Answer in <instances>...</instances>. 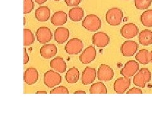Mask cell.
Masks as SVG:
<instances>
[{"label": "cell", "instance_id": "6da1fadb", "mask_svg": "<svg viewBox=\"0 0 152 114\" xmlns=\"http://www.w3.org/2000/svg\"><path fill=\"white\" fill-rule=\"evenodd\" d=\"M82 26L87 31L96 32L100 29L102 27V21L96 15L90 14L84 18L82 22Z\"/></svg>", "mask_w": 152, "mask_h": 114}, {"label": "cell", "instance_id": "7a4b0ae2", "mask_svg": "<svg viewBox=\"0 0 152 114\" xmlns=\"http://www.w3.org/2000/svg\"><path fill=\"white\" fill-rule=\"evenodd\" d=\"M106 21L110 26H119L123 18V12L118 8H112L106 13Z\"/></svg>", "mask_w": 152, "mask_h": 114}, {"label": "cell", "instance_id": "3957f363", "mask_svg": "<svg viewBox=\"0 0 152 114\" xmlns=\"http://www.w3.org/2000/svg\"><path fill=\"white\" fill-rule=\"evenodd\" d=\"M151 72L147 68L141 69L133 78V83L141 88H144L146 84L151 80Z\"/></svg>", "mask_w": 152, "mask_h": 114}, {"label": "cell", "instance_id": "277c9868", "mask_svg": "<svg viewBox=\"0 0 152 114\" xmlns=\"http://www.w3.org/2000/svg\"><path fill=\"white\" fill-rule=\"evenodd\" d=\"M61 76L56 71L50 70L44 75V83L48 88H52L61 83Z\"/></svg>", "mask_w": 152, "mask_h": 114}, {"label": "cell", "instance_id": "5b68a950", "mask_svg": "<svg viewBox=\"0 0 152 114\" xmlns=\"http://www.w3.org/2000/svg\"><path fill=\"white\" fill-rule=\"evenodd\" d=\"M83 41L77 38H73L66 44L65 50L67 54L75 55L80 53L83 50Z\"/></svg>", "mask_w": 152, "mask_h": 114}, {"label": "cell", "instance_id": "8992f818", "mask_svg": "<svg viewBox=\"0 0 152 114\" xmlns=\"http://www.w3.org/2000/svg\"><path fill=\"white\" fill-rule=\"evenodd\" d=\"M139 45L134 41H126L121 46V52L124 56H132L138 50Z\"/></svg>", "mask_w": 152, "mask_h": 114}, {"label": "cell", "instance_id": "52a82bcc", "mask_svg": "<svg viewBox=\"0 0 152 114\" xmlns=\"http://www.w3.org/2000/svg\"><path fill=\"white\" fill-rule=\"evenodd\" d=\"M140 68V65L135 60H129L121 70V74L124 77H131L134 75Z\"/></svg>", "mask_w": 152, "mask_h": 114}, {"label": "cell", "instance_id": "ba28073f", "mask_svg": "<svg viewBox=\"0 0 152 114\" xmlns=\"http://www.w3.org/2000/svg\"><path fill=\"white\" fill-rule=\"evenodd\" d=\"M139 28L133 23H128L124 25L121 29V34L123 37L130 39L138 34Z\"/></svg>", "mask_w": 152, "mask_h": 114}, {"label": "cell", "instance_id": "9c48e42d", "mask_svg": "<svg viewBox=\"0 0 152 114\" xmlns=\"http://www.w3.org/2000/svg\"><path fill=\"white\" fill-rule=\"evenodd\" d=\"M113 76V70L110 66L106 64H102L99 66L97 71V77L98 80L107 81V80H112Z\"/></svg>", "mask_w": 152, "mask_h": 114}, {"label": "cell", "instance_id": "30bf717a", "mask_svg": "<svg viewBox=\"0 0 152 114\" xmlns=\"http://www.w3.org/2000/svg\"><path fill=\"white\" fill-rule=\"evenodd\" d=\"M131 83L129 77L123 76L122 77L118 78L113 83L114 91L118 94L124 93L130 87Z\"/></svg>", "mask_w": 152, "mask_h": 114}, {"label": "cell", "instance_id": "8fae6325", "mask_svg": "<svg viewBox=\"0 0 152 114\" xmlns=\"http://www.w3.org/2000/svg\"><path fill=\"white\" fill-rule=\"evenodd\" d=\"M36 37L38 42L41 44H46L50 42L53 37L51 29L46 27H41L36 32Z\"/></svg>", "mask_w": 152, "mask_h": 114}, {"label": "cell", "instance_id": "7c38bea8", "mask_svg": "<svg viewBox=\"0 0 152 114\" xmlns=\"http://www.w3.org/2000/svg\"><path fill=\"white\" fill-rule=\"evenodd\" d=\"M96 50L93 46H89L79 56V60L83 64H89L96 58Z\"/></svg>", "mask_w": 152, "mask_h": 114}, {"label": "cell", "instance_id": "4fadbf2b", "mask_svg": "<svg viewBox=\"0 0 152 114\" xmlns=\"http://www.w3.org/2000/svg\"><path fill=\"white\" fill-rule=\"evenodd\" d=\"M93 44L99 48L107 46L110 42V37L103 32H97L93 35Z\"/></svg>", "mask_w": 152, "mask_h": 114}, {"label": "cell", "instance_id": "5bb4252c", "mask_svg": "<svg viewBox=\"0 0 152 114\" xmlns=\"http://www.w3.org/2000/svg\"><path fill=\"white\" fill-rule=\"evenodd\" d=\"M96 70L87 66L83 71L81 76V82L84 85H88L94 82V80L96 78Z\"/></svg>", "mask_w": 152, "mask_h": 114}, {"label": "cell", "instance_id": "9a60e30c", "mask_svg": "<svg viewBox=\"0 0 152 114\" xmlns=\"http://www.w3.org/2000/svg\"><path fill=\"white\" fill-rule=\"evenodd\" d=\"M38 77H39V74L37 70L33 67L27 69L23 74V80L28 85L35 84L37 81Z\"/></svg>", "mask_w": 152, "mask_h": 114}, {"label": "cell", "instance_id": "2e32d148", "mask_svg": "<svg viewBox=\"0 0 152 114\" xmlns=\"http://www.w3.org/2000/svg\"><path fill=\"white\" fill-rule=\"evenodd\" d=\"M55 41L58 44H63L68 40L70 32L66 28L58 27L55 31L54 32Z\"/></svg>", "mask_w": 152, "mask_h": 114}, {"label": "cell", "instance_id": "e0dca14e", "mask_svg": "<svg viewBox=\"0 0 152 114\" xmlns=\"http://www.w3.org/2000/svg\"><path fill=\"white\" fill-rule=\"evenodd\" d=\"M57 53V48L53 44L44 45L40 49V54L45 59H50Z\"/></svg>", "mask_w": 152, "mask_h": 114}, {"label": "cell", "instance_id": "ac0fdd59", "mask_svg": "<svg viewBox=\"0 0 152 114\" xmlns=\"http://www.w3.org/2000/svg\"><path fill=\"white\" fill-rule=\"evenodd\" d=\"M35 17L39 22H46L50 18V9L46 6H41L36 10Z\"/></svg>", "mask_w": 152, "mask_h": 114}, {"label": "cell", "instance_id": "d6986e66", "mask_svg": "<svg viewBox=\"0 0 152 114\" xmlns=\"http://www.w3.org/2000/svg\"><path fill=\"white\" fill-rule=\"evenodd\" d=\"M51 68L59 73H64L66 69L65 61L60 56H56L50 61Z\"/></svg>", "mask_w": 152, "mask_h": 114}, {"label": "cell", "instance_id": "ffe728a7", "mask_svg": "<svg viewBox=\"0 0 152 114\" xmlns=\"http://www.w3.org/2000/svg\"><path fill=\"white\" fill-rule=\"evenodd\" d=\"M67 21V14L64 11H58L54 13L51 17V23L55 26H61Z\"/></svg>", "mask_w": 152, "mask_h": 114}, {"label": "cell", "instance_id": "44dd1931", "mask_svg": "<svg viewBox=\"0 0 152 114\" xmlns=\"http://www.w3.org/2000/svg\"><path fill=\"white\" fill-rule=\"evenodd\" d=\"M135 58L140 64L142 65H147L151 63V54L147 50L142 49L137 53Z\"/></svg>", "mask_w": 152, "mask_h": 114}, {"label": "cell", "instance_id": "7402d4cb", "mask_svg": "<svg viewBox=\"0 0 152 114\" xmlns=\"http://www.w3.org/2000/svg\"><path fill=\"white\" fill-rule=\"evenodd\" d=\"M80 77V72L76 67L70 68L65 75L66 81L70 84H75L78 81Z\"/></svg>", "mask_w": 152, "mask_h": 114}, {"label": "cell", "instance_id": "603a6c76", "mask_svg": "<svg viewBox=\"0 0 152 114\" xmlns=\"http://www.w3.org/2000/svg\"><path fill=\"white\" fill-rule=\"evenodd\" d=\"M69 16L73 22H79L84 17V10L81 7H75L69 11Z\"/></svg>", "mask_w": 152, "mask_h": 114}, {"label": "cell", "instance_id": "cb8c5ba5", "mask_svg": "<svg viewBox=\"0 0 152 114\" xmlns=\"http://www.w3.org/2000/svg\"><path fill=\"white\" fill-rule=\"evenodd\" d=\"M140 43L143 46H148L152 44V31L145 29L142 31L138 36Z\"/></svg>", "mask_w": 152, "mask_h": 114}, {"label": "cell", "instance_id": "d4e9b609", "mask_svg": "<svg viewBox=\"0 0 152 114\" xmlns=\"http://www.w3.org/2000/svg\"><path fill=\"white\" fill-rule=\"evenodd\" d=\"M91 94H107V88L103 83L97 82L91 85L90 88Z\"/></svg>", "mask_w": 152, "mask_h": 114}, {"label": "cell", "instance_id": "484cf974", "mask_svg": "<svg viewBox=\"0 0 152 114\" xmlns=\"http://www.w3.org/2000/svg\"><path fill=\"white\" fill-rule=\"evenodd\" d=\"M141 22L147 27H152V10H147L141 14Z\"/></svg>", "mask_w": 152, "mask_h": 114}, {"label": "cell", "instance_id": "4316f807", "mask_svg": "<svg viewBox=\"0 0 152 114\" xmlns=\"http://www.w3.org/2000/svg\"><path fill=\"white\" fill-rule=\"evenodd\" d=\"M35 37L30 29H23V45L30 46L34 42Z\"/></svg>", "mask_w": 152, "mask_h": 114}, {"label": "cell", "instance_id": "83f0119b", "mask_svg": "<svg viewBox=\"0 0 152 114\" xmlns=\"http://www.w3.org/2000/svg\"><path fill=\"white\" fill-rule=\"evenodd\" d=\"M152 3V0H134V4L137 9H148Z\"/></svg>", "mask_w": 152, "mask_h": 114}, {"label": "cell", "instance_id": "f1b7e54d", "mask_svg": "<svg viewBox=\"0 0 152 114\" xmlns=\"http://www.w3.org/2000/svg\"><path fill=\"white\" fill-rule=\"evenodd\" d=\"M34 4L32 0H23V13H30L34 9Z\"/></svg>", "mask_w": 152, "mask_h": 114}, {"label": "cell", "instance_id": "f546056e", "mask_svg": "<svg viewBox=\"0 0 152 114\" xmlns=\"http://www.w3.org/2000/svg\"><path fill=\"white\" fill-rule=\"evenodd\" d=\"M68 89L65 86H59L54 88L50 91V94H69Z\"/></svg>", "mask_w": 152, "mask_h": 114}, {"label": "cell", "instance_id": "4dcf8cb0", "mask_svg": "<svg viewBox=\"0 0 152 114\" xmlns=\"http://www.w3.org/2000/svg\"><path fill=\"white\" fill-rule=\"evenodd\" d=\"M82 0H65V3L68 7H77L81 3Z\"/></svg>", "mask_w": 152, "mask_h": 114}, {"label": "cell", "instance_id": "1f68e13d", "mask_svg": "<svg viewBox=\"0 0 152 114\" xmlns=\"http://www.w3.org/2000/svg\"><path fill=\"white\" fill-rule=\"evenodd\" d=\"M127 94H142V92L140 89L137 88H132L127 92Z\"/></svg>", "mask_w": 152, "mask_h": 114}, {"label": "cell", "instance_id": "d6a6232c", "mask_svg": "<svg viewBox=\"0 0 152 114\" xmlns=\"http://www.w3.org/2000/svg\"><path fill=\"white\" fill-rule=\"evenodd\" d=\"M30 58H29V56L28 55L27 53V51L26 48H23V64L26 65L27 64L28 61H29Z\"/></svg>", "mask_w": 152, "mask_h": 114}, {"label": "cell", "instance_id": "836d02e7", "mask_svg": "<svg viewBox=\"0 0 152 114\" xmlns=\"http://www.w3.org/2000/svg\"><path fill=\"white\" fill-rule=\"evenodd\" d=\"M35 2L38 4H42L47 1V0H34Z\"/></svg>", "mask_w": 152, "mask_h": 114}, {"label": "cell", "instance_id": "e575fe53", "mask_svg": "<svg viewBox=\"0 0 152 114\" xmlns=\"http://www.w3.org/2000/svg\"><path fill=\"white\" fill-rule=\"evenodd\" d=\"M74 93V94H86V92L84 91H81V90H80V91H75Z\"/></svg>", "mask_w": 152, "mask_h": 114}, {"label": "cell", "instance_id": "d590c367", "mask_svg": "<svg viewBox=\"0 0 152 114\" xmlns=\"http://www.w3.org/2000/svg\"><path fill=\"white\" fill-rule=\"evenodd\" d=\"M37 94H47L46 91H37Z\"/></svg>", "mask_w": 152, "mask_h": 114}, {"label": "cell", "instance_id": "8d00e7d4", "mask_svg": "<svg viewBox=\"0 0 152 114\" xmlns=\"http://www.w3.org/2000/svg\"><path fill=\"white\" fill-rule=\"evenodd\" d=\"M150 53H151V63L152 64V50H151V51L150 52Z\"/></svg>", "mask_w": 152, "mask_h": 114}, {"label": "cell", "instance_id": "74e56055", "mask_svg": "<svg viewBox=\"0 0 152 114\" xmlns=\"http://www.w3.org/2000/svg\"><path fill=\"white\" fill-rule=\"evenodd\" d=\"M54 1H61V0H54Z\"/></svg>", "mask_w": 152, "mask_h": 114}]
</instances>
